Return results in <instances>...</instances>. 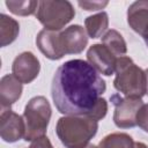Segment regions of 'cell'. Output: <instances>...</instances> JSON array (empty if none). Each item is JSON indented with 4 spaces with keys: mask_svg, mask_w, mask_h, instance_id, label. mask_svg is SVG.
I'll use <instances>...</instances> for the list:
<instances>
[{
    "mask_svg": "<svg viewBox=\"0 0 148 148\" xmlns=\"http://www.w3.org/2000/svg\"><path fill=\"white\" fill-rule=\"evenodd\" d=\"M114 105L113 123L119 128H132L136 126V113L143 105L142 98L120 97L118 94L111 96Z\"/></svg>",
    "mask_w": 148,
    "mask_h": 148,
    "instance_id": "8992f818",
    "label": "cell"
},
{
    "mask_svg": "<svg viewBox=\"0 0 148 148\" xmlns=\"http://www.w3.org/2000/svg\"><path fill=\"white\" fill-rule=\"evenodd\" d=\"M127 23L130 28L148 40V0L134 1L127 9Z\"/></svg>",
    "mask_w": 148,
    "mask_h": 148,
    "instance_id": "7c38bea8",
    "label": "cell"
},
{
    "mask_svg": "<svg viewBox=\"0 0 148 148\" xmlns=\"http://www.w3.org/2000/svg\"><path fill=\"white\" fill-rule=\"evenodd\" d=\"M25 125L23 116L9 109H1L0 113V136L5 142H16L24 138Z\"/></svg>",
    "mask_w": 148,
    "mask_h": 148,
    "instance_id": "52a82bcc",
    "label": "cell"
},
{
    "mask_svg": "<svg viewBox=\"0 0 148 148\" xmlns=\"http://www.w3.org/2000/svg\"><path fill=\"white\" fill-rule=\"evenodd\" d=\"M102 44L106 46L117 58L123 57L127 52V44L123 35L114 29H109L102 36Z\"/></svg>",
    "mask_w": 148,
    "mask_h": 148,
    "instance_id": "2e32d148",
    "label": "cell"
},
{
    "mask_svg": "<svg viewBox=\"0 0 148 148\" xmlns=\"http://www.w3.org/2000/svg\"><path fill=\"white\" fill-rule=\"evenodd\" d=\"M5 5L10 13L17 16H29L37 12L39 1L23 0V1H6Z\"/></svg>",
    "mask_w": 148,
    "mask_h": 148,
    "instance_id": "ac0fdd59",
    "label": "cell"
},
{
    "mask_svg": "<svg viewBox=\"0 0 148 148\" xmlns=\"http://www.w3.org/2000/svg\"><path fill=\"white\" fill-rule=\"evenodd\" d=\"M136 126L148 133V103H143V105L139 109L136 113Z\"/></svg>",
    "mask_w": 148,
    "mask_h": 148,
    "instance_id": "ffe728a7",
    "label": "cell"
},
{
    "mask_svg": "<svg viewBox=\"0 0 148 148\" xmlns=\"http://www.w3.org/2000/svg\"><path fill=\"white\" fill-rule=\"evenodd\" d=\"M60 31L43 29L37 34L36 45L39 51L50 60H59L65 56L60 39Z\"/></svg>",
    "mask_w": 148,
    "mask_h": 148,
    "instance_id": "8fae6325",
    "label": "cell"
},
{
    "mask_svg": "<svg viewBox=\"0 0 148 148\" xmlns=\"http://www.w3.org/2000/svg\"><path fill=\"white\" fill-rule=\"evenodd\" d=\"M88 62L101 74L110 76L116 71L117 57L102 43L92 44L87 51Z\"/></svg>",
    "mask_w": 148,
    "mask_h": 148,
    "instance_id": "9c48e42d",
    "label": "cell"
},
{
    "mask_svg": "<svg viewBox=\"0 0 148 148\" xmlns=\"http://www.w3.org/2000/svg\"><path fill=\"white\" fill-rule=\"evenodd\" d=\"M20 32V24L18 22L6 15L0 14V45L5 47L12 44L18 36Z\"/></svg>",
    "mask_w": 148,
    "mask_h": 148,
    "instance_id": "9a60e30c",
    "label": "cell"
},
{
    "mask_svg": "<svg viewBox=\"0 0 148 148\" xmlns=\"http://www.w3.org/2000/svg\"><path fill=\"white\" fill-rule=\"evenodd\" d=\"M13 74H6L0 80V104L1 109H9L22 95L23 87Z\"/></svg>",
    "mask_w": 148,
    "mask_h": 148,
    "instance_id": "4fadbf2b",
    "label": "cell"
},
{
    "mask_svg": "<svg viewBox=\"0 0 148 148\" xmlns=\"http://www.w3.org/2000/svg\"><path fill=\"white\" fill-rule=\"evenodd\" d=\"M145 73H146V80H147V91H146V95H148V68L145 69Z\"/></svg>",
    "mask_w": 148,
    "mask_h": 148,
    "instance_id": "cb8c5ba5",
    "label": "cell"
},
{
    "mask_svg": "<svg viewBox=\"0 0 148 148\" xmlns=\"http://www.w3.org/2000/svg\"><path fill=\"white\" fill-rule=\"evenodd\" d=\"M106 113H108V102H106L105 98L101 97L99 101L97 102V104L95 105V108L91 110V112L87 117L92 118V119L98 121V120L103 119L106 116Z\"/></svg>",
    "mask_w": 148,
    "mask_h": 148,
    "instance_id": "d6986e66",
    "label": "cell"
},
{
    "mask_svg": "<svg viewBox=\"0 0 148 148\" xmlns=\"http://www.w3.org/2000/svg\"><path fill=\"white\" fill-rule=\"evenodd\" d=\"M52 116L50 102L44 96H35L29 99L24 108L23 119L25 125L24 140L34 141L46 134Z\"/></svg>",
    "mask_w": 148,
    "mask_h": 148,
    "instance_id": "277c9868",
    "label": "cell"
},
{
    "mask_svg": "<svg viewBox=\"0 0 148 148\" xmlns=\"http://www.w3.org/2000/svg\"><path fill=\"white\" fill-rule=\"evenodd\" d=\"M84 148H97V146H95V145H92V143H89V145H87Z\"/></svg>",
    "mask_w": 148,
    "mask_h": 148,
    "instance_id": "d4e9b609",
    "label": "cell"
},
{
    "mask_svg": "<svg viewBox=\"0 0 148 148\" xmlns=\"http://www.w3.org/2000/svg\"><path fill=\"white\" fill-rule=\"evenodd\" d=\"M97 148H134V141L130 134L116 132L105 135L99 141Z\"/></svg>",
    "mask_w": 148,
    "mask_h": 148,
    "instance_id": "e0dca14e",
    "label": "cell"
},
{
    "mask_svg": "<svg viewBox=\"0 0 148 148\" xmlns=\"http://www.w3.org/2000/svg\"><path fill=\"white\" fill-rule=\"evenodd\" d=\"M109 27V15L105 12L90 15L84 20V29L90 38H99L106 31Z\"/></svg>",
    "mask_w": 148,
    "mask_h": 148,
    "instance_id": "5bb4252c",
    "label": "cell"
},
{
    "mask_svg": "<svg viewBox=\"0 0 148 148\" xmlns=\"http://www.w3.org/2000/svg\"><path fill=\"white\" fill-rule=\"evenodd\" d=\"M40 64L38 58L30 51L16 56L12 64V74L22 83H31L39 74Z\"/></svg>",
    "mask_w": 148,
    "mask_h": 148,
    "instance_id": "ba28073f",
    "label": "cell"
},
{
    "mask_svg": "<svg viewBox=\"0 0 148 148\" xmlns=\"http://www.w3.org/2000/svg\"><path fill=\"white\" fill-rule=\"evenodd\" d=\"M28 148H53L50 139L44 135L42 138H38L34 141H31V145L28 147Z\"/></svg>",
    "mask_w": 148,
    "mask_h": 148,
    "instance_id": "7402d4cb",
    "label": "cell"
},
{
    "mask_svg": "<svg viewBox=\"0 0 148 148\" xmlns=\"http://www.w3.org/2000/svg\"><path fill=\"white\" fill-rule=\"evenodd\" d=\"M60 39L65 54L81 53L88 45V35L80 24H72L61 30Z\"/></svg>",
    "mask_w": 148,
    "mask_h": 148,
    "instance_id": "30bf717a",
    "label": "cell"
},
{
    "mask_svg": "<svg viewBox=\"0 0 148 148\" xmlns=\"http://www.w3.org/2000/svg\"><path fill=\"white\" fill-rule=\"evenodd\" d=\"M109 2L108 1H79L77 5L84 10H99L103 9Z\"/></svg>",
    "mask_w": 148,
    "mask_h": 148,
    "instance_id": "44dd1931",
    "label": "cell"
},
{
    "mask_svg": "<svg viewBox=\"0 0 148 148\" xmlns=\"http://www.w3.org/2000/svg\"><path fill=\"white\" fill-rule=\"evenodd\" d=\"M75 16L72 2L67 0H43L39 1L36 17L39 23L52 31H60Z\"/></svg>",
    "mask_w": 148,
    "mask_h": 148,
    "instance_id": "5b68a950",
    "label": "cell"
},
{
    "mask_svg": "<svg viewBox=\"0 0 148 148\" xmlns=\"http://www.w3.org/2000/svg\"><path fill=\"white\" fill-rule=\"evenodd\" d=\"M116 77L113 80V87L124 97L142 98L147 91L146 73L142 68L134 64V61L123 56L117 59L116 64Z\"/></svg>",
    "mask_w": 148,
    "mask_h": 148,
    "instance_id": "3957f363",
    "label": "cell"
},
{
    "mask_svg": "<svg viewBox=\"0 0 148 148\" xmlns=\"http://www.w3.org/2000/svg\"><path fill=\"white\" fill-rule=\"evenodd\" d=\"M97 130L98 121L87 116H64L56 125L57 136L66 148H84Z\"/></svg>",
    "mask_w": 148,
    "mask_h": 148,
    "instance_id": "7a4b0ae2",
    "label": "cell"
},
{
    "mask_svg": "<svg viewBox=\"0 0 148 148\" xmlns=\"http://www.w3.org/2000/svg\"><path fill=\"white\" fill-rule=\"evenodd\" d=\"M105 90V81L88 61L72 59L57 68L51 96L60 113L88 116Z\"/></svg>",
    "mask_w": 148,
    "mask_h": 148,
    "instance_id": "6da1fadb",
    "label": "cell"
},
{
    "mask_svg": "<svg viewBox=\"0 0 148 148\" xmlns=\"http://www.w3.org/2000/svg\"><path fill=\"white\" fill-rule=\"evenodd\" d=\"M134 148H148V146L143 142H134Z\"/></svg>",
    "mask_w": 148,
    "mask_h": 148,
    "instance_id": "603a6c76",
    "label": "cell"
}]
</instances>
